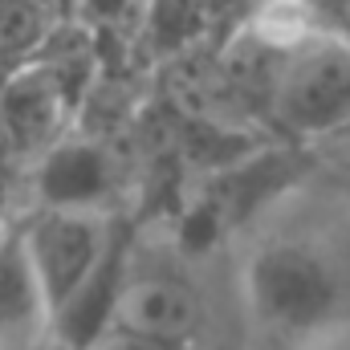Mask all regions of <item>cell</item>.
Returning <instances> with one entry per match:
<instances>
[{
  "mask_svg": "<svg viewBox=\"0 0 350 350\" xmlns=\"http://www.w3.org/2000/svg\"><path fill=\"white\" fill-rule=\"evenodd\" d=\"M49 342V297L37 281L21 228L0 232V350H41Z\"/></svg>",
  "mask_w": 350,
  "mask_h": 350,
  "instance_id": "8992f818",
  "label": "cell"
},
{
  "mask_svg": "<svg viewBox=\"0 0 350 350\" xmlns=\"http://www.w3.org/2000/svg\"><path fill=\"white\" fill-rule=\"evenodd\" d=\"M114 326L135 330V334L155 338V342H172V347L187 350L196 326H200V306H196L191 289H183L172 277H143V273L131 269ZM114 326H110V330H114Z\"/></svg>",
  "mask_w": 350,
  "mask_h": 350,
  "instance_id": "52a82bcc",
  "label": "cell"
},
{
  "mask_svg": "<svg viewBox=\"0 0 350 350\" xmlns=\"http://www.w3.org/2000/svg\"><path fill=\"white\" fill-rule=\"evenodd\" d=\"M338 143H342V147L334 151V175H338V183L347 187V196H350V131L338 139Z\"/></svg>",
  "mask_w": 350,
  "mask_h": 350,
  "instance_id": "30bf717a",
  "label": "cell"
},
{
  "mask_svg": "<svg viewBox=\"0 0 350 350\" xmlns=\"http://www.w3.org/2000/svg\"><path fill=\"white\" fill-rule=\"evenodd\" d=\"M41 350H82V347H66V342H53V338H49Z\"/></svg>",
  "mask_w": 350,
  "mask_h": 350,
  "instance_id": "8fae6325",
  "label": "cell"
},
{
  "mask_svg": "<svg viewBox=\"0 0 350 350\" xmlns=\"http://www.w3.org/2000/svg\"><path fill=\"white\" fill-rule=\"evenodd\" d=\"M131 228L118 224L114 241L106 245V253L98 257V265L82 277V285L53 310L49 318V338L66 342V347L94 350L114 326L118 318V301L131 277Z\"/></svg>",
  "mask_w": 350,
  "mask_h": 350,
  "instance_id": "5b68a950",
  "label": "cell"
},
{
  "mask_svg": "<svg viewBox=\"0 0 350 350\" xmlns=\"http://www.w3.org/2000/svg\"><path fill=\"white\" fill-rule=\"evenodd\" d=\"M118 224H122L118 212H70V208H37L21 224L29 261L49 297V318L98 265Z\"/></svg>",
  "mask_w": 350,
  "mask_h": 350,
  "instance_id": "3957f363",
  "label": "cell"
},
{
  "mask_svg": "<svg viewBox=\"0 0 350 350\" xmlns=\"http://www.w3.org/2000/svg\"><path fill=\"white\" fill-rule=\"evenodd\" d=\"M277 114L301 139H342L350 131V37L306 29L289 41L277 78Z\"/></svg>",
  "mask_w": 350,
  "mask_h": 350,
  "instance_id": "7a4b0ae2",
  "label": "cell"
},
{
  "mask_svg": "<svg viewBox=\"0 0 350 350\" xmlns=\"http://www.w3.org/2000/svg\"><path fill=\"white\" fill-rule=\"evenodd\" d=\"M241 293L253 322L306 342L334 326H347V277L322 245L306 237H269L241 269Z\"/></svg>",
  "mask_w": 350,
  "mask_h": 350,
  "instance_id": "6da1fadb",
  "label": "cell"
},
{
  "mask_svg": "<svg viewBox=\"0 0 350 350\" xmlns=\"http://www.w3.org/2000/svg\"><path fill=\"white\" fill-rule=\"evenodd\" d=\"M122 175L114 155L94 139H62L33 167L37 208H70V212H114Z\"/></svg>",
  "mask_w": 350,
  "mask_h": 350,
  "instance_id": "277c9868",
  "label": "cell"
},
{
  "mask_svg": "<svg viewBox=\"0 0 350 350\" xmlns=\"http://www.w3.org/2000/svg\"><path fill=\"white\" fill-rule=\"evenodd\" d=\"M297 350H350V326H334L326 334H314V338H306Z\"/></svg>",
  "mask_w": 350,
  "mask_h": 350,
  "instance_id": "9c48e42d",
  "label": "cell"
},
{
  "mask_svg": "<svg viewBox=\"0 0 350 350\" xmlns=\"http://www.w3.org/2000/svg\"><path fill=\"white\" fill-rule=\"evenodd\" d=\"M94 350H183V347H172V342H155V338H143V334H135V330H122V326H114L102 342Z\"/></svg>",
  "mask_w": 350,
  "mask_h": 350,
  "instance_id": "ba28073f",
  "label": "cell"
}]
</instances>
